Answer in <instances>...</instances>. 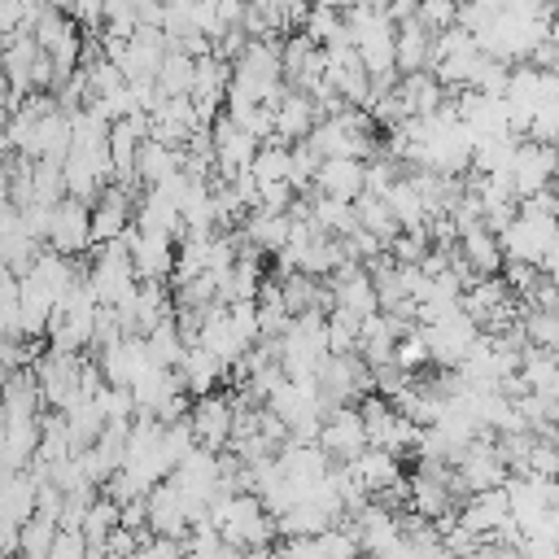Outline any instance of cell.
I'll return each instance as SVG.
<instances>
[{
  "instance_id": "obj_3",
  "label": "cell",
  "mask_w": 559,
  "mask_h": 559,
  "mask_svg": "<svg viewBox=\"0 0 559 559\" xmlns=\"http://www.w3.org/2000/svg\"><path fill=\"white\" fill-rule=\"evenodd\" d=\"M454 476H459V485H463L467 493L507 485L511 463L502 459V445H498V432H493V428H485L476 441H467V445L459 450V459H454Z\"/></svg>"
},
{
  "instance_id": "obj_34",
  "label": "cell",
  "mask_w": 559,
  "mask_h": 559,
  "mask_svg": "<svg viewBox=\"0 0 559 559\" xmlns=\"http://www.w3.org/2000/svg\"><path fill=\"white\" fill-rule=\"evenodd\" d=\"M74 22L83 26V31H100L105 26V0H74Z\"/></svg>"
},
{
  "instance_id": "obj_11",
  "label": "cell",
  "mask_w": 559,
  "mask_h": 559,
  "mask_svg": "<svg viewBox=\"0 0 559 559\" xmlns=\"http://www.w3.org/2000/svg\"><path fill=\"white\" fill-rule=\"evenodd\" d=\"M210 135H214V157H218V175L223 179H231L236 170H249L253 157H258V148H262V140L253 131H245L231 114H218L214 127H210Z\"/></svg>"
},
{
  "instance_id": "obj_35",
  "label": "cell",
  "mask_w": 559,
  "mask_h": 559,
  "mask_svg": "<svg viewBox=\"0 0 559 559\" xmlns=\"http://www.w3.org/2000/svg\"><path fill=\"white\" fill-rule=\"evenodd\" d=\"M389 17L402 26V22H415L419 17V0H389Z\"/></svg>"
},
{
  "instance_id": "obj_26",
  "label": "cell",
  "mask_w": 559,
  "mask_h": 559,
  "mask_svg": "<svg viewBox=\"0 0 559 559\" xmlns=\"http://www.w3.org/2000/svg\"><path fill=\"white\" fill-rule=\"evenodd\" d=\"M354 210H358V223L367 227V231H376L384 245L402 231V223H397V214H393V205H389V197H376V192H362L358 201H354Z\"/></svg>"
},
{
  "instance_id": "obj_37",
  "label": "cell",
  "mask_w": 559,
  "mask_h": 559,
  "mask_svg": "<svg viewBox=\"0 0 559 559\" xmlns=\"http://www.w3.org/2000/svg\"><path fill=\"white\" fill-rule=\"evenodd\" d=\"M52 9H74V0H48Z\"/></svg>"
},
{
  "instance_id": "obj_29",
  "label": "cell",
  "mask_w": 559,
  "mask_h": 559,
  "mask_svg": "<svg viewBox=\"0 0 559 559\" xmlns=\"http://www.w3.org/2000/svg\"><path fill=\"white\" fill-rule=\"evenodd\" d=\"M393 362H397L406 376H424L428 367H437V362H432V345H428L424 328H411V332H402V336H397Z\"/></svg>"
},
{
  "instance_id": "obj_17",
  "label": "cell",
  "mask_w": 559,
  "mask_h": 559,
  "mask_svg": "<svg viewBox=\"0 0 559 559\" xmlns=\"http://www.w3.org/2000/svg\"><path fill=\"white\" fill-rule=\"evenodd\" d=\"M319 118H323V114H319V100H314L310 92H301V87H288V92L275 100V135L288 140V144L306 140Z\"/></svg>"
},
{
  "instance_id": "obj_31",
  "label": "cell",
  "mask_w": 559,
  "mask_h": 559,
  "mask_svg": "<svg viewBox=\"0 0 559 559\" xmlns=\"http://www.w3.org/2000/svg\"><path fill=\"white\" fill-rule=\"evenodd\" d=\"M328 336H332V354H354L358 341H362V314H354L345 306H332L328 310Z\"/></svg>"
},
{
  "instance_id": "obj_21",
  "label": "cell",
  "mask_w": 559,
  "mask_h": 559,
  "mask_svg": "<svg viewBox=\"0 0 559 559\" xmlns=\"http://www.w3.org/2000/svg\"><path fill=\"white\" fill-rule=\"evenodd\" d=\"M349 472H354V480L376 498L380 489H389L393 480H402V467H397V454L393 450H384V445H367L362 454H354L349 463H345Z\"/></svg>"
},
{
  "instance_id": "obj_12",
  "label": "cell",
  "mask_w": 559,
  "mask_h": 559,
  "mask_svg": "<svg viewBox=\"0 0 559 559\" xmlns=\"http://www.w3.org/2000/svg\"><path fill=\"white\" fill-rule=\"evenodd\" d=\"M127 245H131V258H135L140 280H170L175 275V262H179V240L175 236L131 227L127 231Z\"/></svg>"
},
{
  "instance_id": "obj_18",
  "label": "cell",
  "mask_w": 559,
  "mask_h": 559,
  "mask_svg": "<svg viewBox=\"0 0 559 559\" xmlns=\"http://www.w3.org/2000/svg\"><path fill=\"white\" fill-rule=\"evenodd\" d=\"M314 188L328 192V197L358 201L367 192V157H323V166L314 175Z\"/></svg>"
},
{
  "instance_id": "obj_28",
  "label": "cell",
  "mask_w": 559,
  "mask_h": 559,
  "mask_svg": "<svg viewBox=\"0 0 559 559\" xmlns=\"http://www.w3.org/2000/svg\"><path fill=\"white\" fill-rule=\"evenodd\" d=\"M188 345H192V341L179 332V319H175V314H166V319L148 332V349H153V358L166 362V367H179L183 354H188Z\"/></svg>"
},
{
  "instance_id": "obj_13",
  "label": "cell",
  "mask_w": 559,
  "mask_h": 559,
  "mask_svg": "<svg viewBox=\"0 0 559 559\" xmlns=\"http://www.w3.org/2000/svg\"><path fill=\"white\" fill-rule=\"evenodd\" d=\"M135 227H144V231H166V236L183 240V231H188L183 205H179L162 183H148V188H140V197H135Z\"/></svg>"
},
{
  "instance_id": "obj_2",
  "label": "cell",
  "mask_w": 559,
  "mask_h": 559,
  "mask_svg": "<svg viewBox=\"0 0 559 559\" xmlns=\"http://www.w3.org/2000/svg\"><path fill=\"white\" fill-rule=\"evenodd\" d=\"M424 328V336H428V345H432V362L437 367H459L467 354H472V345L480 341V319L476 314H467L463 306H454V310H445V314H437L432 323H419Z\"/></svg>"
},
{
  "instance_id": "obj_8",
  "label": "cell",
  "mask_w": 559,
  "mask_h": 559,
  "mask_svg": "<svg viewBox=\"0 0 559 559\" xmlns=\"http://www.w3.org/2000/svg\"><path fill=\"white\" fill-rule=\"evenodd\" d=\"M48 245L61 249V253H83L96 245V231H92V201L83 197H61L57 210H52V227H48Z\"/></svg>"
},
{
  "instance_id": "obj_4",
  "label": "cell",
  "mask_w": 559,
  "mask_h": 559,
  "mask_svg": "<svg viewBox=\"0 0 559 559\" xmlns=\"http://www.w3.org/2000/svg\"><path fill=\"white\" fill-rule=\"evenodd\" d=\"M507 258H524V262H537L559 245V218L550 214H533V210H520L502 231H498Z\"/></svg>"
},
{
  "instance_id": "obj_27",
  "label": "cell",
  "mask_w": 559,
  "mask_h": 559,
  "mask_svg": "<svg viewBox=\"0 0 559 559\" xmlns=\"http://www.w3.org/2000/svg\"><path fill=\"white\" fill-rule=\"evenodd\" d=\"M57 528H61L57 515L35 511V515L22 524V550H17V559H48V555H52V542H57Z\"/></svg>"
},
{
  "instance_id": "obj_9",
  "label": "cell",
  "mask_w": 559,
  "mask_h": 559,
  "mask_svg": "<svg viewBox=\"0 0 559 559\" xmlns=\"http://www.w3.org/2000/svg\"><path fill=\"white\" fill-rule=\"evenodd\" d=\"M188 419H192L197 441H201L205 450H227L231 437H236V397H227V393H218V389H214V393H201V397L192 402Z\"/></svg>"
},
{
  "instance_id": "obj_32",
  "label": "cell",
  "mask_w": 559,
  "mask_h": 559,
  "mask_svg": "<svg viewBox=\"0 0 559 559\" xmlns=\"http://www.w3.org/2000/svg\"><path fill=\"white\" fill-rule=\"evenodd\" d=\"M428 249H432V236H428V231H397V236L389 240V253H393L397 262H424Z\"/></svg>"
},
{
  "instance_id": "obj_10",
  "label": "cell",
  "mask_w": 559,
  "mask_h": 559,
  "mask_svg": "<svg viewBox=\"0 0 559 559\" xmlns=\"http://www.w3.org/2000/svg\"><path fill=\"white\" fill-rule=\"evenodd\" d=\"M109 183H114L109 144H105V148H70V157H66V192H70V197L96 201Z\"/></svg>"
},
{
  "instance_id": "obj_19",
  "label": "cell",
  "mask_w": 559,
  "mask_h": 559,
  "mask_svg": "<svg viewBox=\"0 0 559 559\" xmlns=\"http://www.w3.org/2000/svg\"><path fill=\"white\" fill-rule=\"evenodd\" d=\"M245 231V245L262 249V253H280L288 245V231H293V210H271V205H258L245 214L240 223Z\"/></svg>"
},
{
  "instance_id": "obj_20",
  "label": "cell",
  "mask_w": 559,
  "mask_h": 559,
  "mask_svg": "<svg viewBox=\"0 0 559 559\" xmlns=\"http://www.w3.org/2000/svg\"><path fill=\"white\" fill-rule=\"evenodd\" d=\"M459 253H463V262L476 271V275H498L502 266H507V249H502V240H498V231L493 227H467L463 236H459Z\"/></svg>"
},
{
  "instance_id": "obj_15",
  "label": "cell",
  "mask_w": 559,
  "mask_h": 559,
  "mask_svg": "<svg viewBox=\"0 0 559 559\" xmlns=\"http://www.w3.org/2000/svg\"><path fill=\"white\" fill-rule=\"evenodd\" d=\"M175 371H179L183 389H188L192 397H201V393H214V389L231 376V362H227L223 354H214L210 345L192 341V345H188V354H183V362H179Z\"/></svg>"
},
{
  "instance_id": "obj_38",
  "label": "cell",
  "mask_w": 559,
  "mask_h": 559,
  "mask_svg": "<svg viewBox=\"0 0 559 559\" xmlns=\"http://www.w3.org/2000/svg\"><path fill=\"white\" fill-rule=\"evenodd\" d=\"M550 35H555V39H559V17H555V22H550Z\"/></svg>"
},
{
  "instance_id": "obj_14",
  "label": "cell",
  "mask_w": 559,
  "mask_h": 559,
  "mask_svg": "<svg viewBox=\"0 0 559 559\" xmlns=\"http://www.w3.org/2000/svg\"><path fill=\"white\" fill-rule=\"evenodd\" d=\"M450 96H454V92L437 79V70H411V74L397 79V105H402L406 118H428V114H437Z\"/></svg>"
},
{
  "instance_id": "obj_22",
  "label": "cell",
  "mask_w": 559,
  "mask_h": 559,
  "mask_svg": "<svg viewBox=\"0 0 559 559\" xmlns=\"http://www.w3.org/2000/svg\"><path fill=\"white\" fill-rule=\"evenodd\" d=\"M175 170H183V144H166V140H157V135H144L140 157H135V179H140V188L162 183V179H170Z\"/></svg>"
},
{
  "instance_id": "obj_16",
  "label": "cell",
  "mask_w": 559,
  "mask_h": 559,
  "mask_svg": "<svg viewBox=\"0 0 559 559\" xmlns=\"http://www.w3.org/2000/svg\"><path fill=\"white\" fill-rule=\"evenodd\" d=\"M197 131H205L201 118H197V100L192 96H162V105L153 109L148 135H157L166 144H188Z\"/></svg>"
},
{
  "instance_id": "obj_24",
  "label": "cell",
  "mask_w": 559,
  "mask_h": 559,
  "mask_svg": "<svg viewBox=\"0 0 559 559\" xmlns=\"http://www.w3.org/2000/svg\"><path fill=\"white\" fill-rule=\"evenodd\" d=\"M310 214H314V223L323 227V231H332V236H349L354 227H358V210H354V201H345V197H328V192H310Z\"/></svg>"
},
{
  "instance_id": "obj_36",
  "label": "cell",
  "mask_w": 559,
  "mask_h": 559,
  "mask_svg": "<svg viewBox=\"0 0 559 559\" xmlns=\"http://www.w3.org/2000/svg\"><path fill=\"white\" fill-rule=\"evenodd\" d=\"M542 271H546V275H550L555 284H559V245H555V249H550V253L542 258Z\"/></svg>"
},
{
  "instance_id": "obj_1",
  "label": "cell",
  "mask_w": 559,
  "mask_h": 559,
  "mask_svg": "<svg viewBox=\"0 0 559 559\" xmlns=\"http://www.w3.org/2000/svg\"><path fill=\"white\" fill-rule=\"evenodd\" d=\"M332 358V336H328V310H297L288 332L280 336V362L288 376H319L323 362Z\"/></svg>"
},
{
  "instance_id": "obj_7",
  "label": "cell",
  "mask_w": 559,
  "mask_h": 559,
  "mask_svg": "<svg viewBox=\"0 0 559 559\" xmlns=\"http://www.w3.org/2000/svg\"><path fill=\"white\" fill-rule=\"evenodd\" d=\"M511 179H515L520 197H533V192L559 183V144L524 135L520 148H515V162H511Z\"/></svg>"
},
{
  "instance_id": "obj_6",
  "label": "cell",
  "mask_w": 559,
  "mask_h": 559,
  "mask_svg": "<svg viewBox=\"0 0 559 559\" xmlns=\"http://www.w3.org/2000/svg\"><path fill=\"white\" fill-rule=\"evenodd\" d=\"M319 445H323L336 463H349L354 454H362V450L371 445V432H367V419H362L358 402H336V406L323 415Z\"/></svg>"
},
{
  "instance_id": "obj_25",
  "label": "cell",
  "mask_w": 559,
  "mask_h": 559,
  "mask_svg": "<svg viewBox=\"0 0 559 559\" xmlns=\"http://www.w3.org/2000/svg\"><path fill=\"white\" fill-rule=\"evenodd\" d=\"M192 83H197V57L183 48H170L162 70H157V92L162 96H192Z\"/></svg>"
},
{
  "instance_id": "obj_33",
  "label": "cell",
  "mask_w": 559,
  "mask_h": 559,
  "mask_svg": "<svg viewBox=\"0 0 559 559\" xmlns=\"http://www.w3.org/2000/svg\"><path fill=\"white\" fill-rule=\"evenodd\" d=\"M459 4L463 0H419V22L428 31H450L459 26Z\"/></svg>"
},
{
  "instance_id": "obj_23",
  "label": "cell",
  "mask_w": 559,
  "mask_h": 559,
  "mask_svg": "<svg viewBox=\"0 0 559 559\" xmlns=\"http://www.w3.org/2000/svg\"><path fill=\"white\" fill-rule=\"evenodd\" d=\"M432 39H437V31H428L419 17H415V22H402V26H397V70H402V74L428 70Z\"/></svg>"
},
{
  "instance_id": "obj_5",
  "label": "cell",
  "mask_w": 559,
  "mask_h": 559,
  "mask_svg": "<svg viewBox=\"0 0 559 559\" xmlns=\"http://www.w3.org/2000/svg\"><path fill=\"white\" fill-rule=\"evenodd\" d=\"M35 380H39V393H44L48 411L74 406L87 393L83 389V354H52V349H44V358L35 362Z\"/></svg>"
},
{
  "instance_id": "obj_30",
  "label": "cell",
  "mask_w": 559,
  "mask_h": 559,
  "mask_svg": "<svg viewBox=\"0 0 559 559\" xmlns=\"http://www.w3.org/2000/svg\"><path fill=\"white\" fill-rule=\"evenodd\" d=\"M253 175H258V179H288V175H293V144L280 140V135L262 140V148H258V157H253Z\"/></svg>"
}]
</instances>
